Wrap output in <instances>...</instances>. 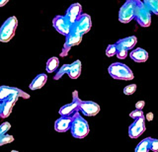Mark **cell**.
<instances>
[{"instance_id":"obj_1","label":"cell","mask_w":158,"mask_h":152,"mask_svg":"<svg viewBox=\"0 0 158 152\" xmlns=\"http://www.w3.org/2000/svg\"><path fill=\"white\" fill-rule=\"evenodd\" d=\"M109 74H110L114 79L118 80H132L133 79V73L131 69L127 65L123 64L120 62H114L108 68Z\"/></svg>"},{"instance_id":"obj_2","label":"cell","mask_w":158,"mask_h":152,"mask_svg":"<svg viewBox=\"0 0 158 152\" xmlns=\"http://www.w3.org/2000/svg\"><path fill=\"white\" fill-rule=\"evenodd\" d=\"M69 129L71 130L72 136H74L75 138H84L90 131L87 121L83 119L81 115L79 114V112L76 113Z\"/></svg>"},{"instance_id":"obj_3","label":"cell","mask_w":158,"mask_h":152,"mask_svg":"<svg viewBox=\"0 0 158 152\" xmlns=\"http://www.w3.org/2000/svg\"><path fill=\"white\" fill-rule=\"evenodd\" d=\"M18 27V20L15 16L8 18L0 27V42L8 43L14 37Z\"/></svg>"},{"instance_id":"obj_4","label":"cell","mask_w":158,"mask_h":152,"mask_svg":"<svg viewBox=\"0 0 158 152\" xmlns=\"http://www.w3.org/2000/svg\"><path fill=\"white\" fill-rule=\"evenodd\" d=\"M136 22L141 27H149L151 24V13L146 9L142 1L135 0V16Z\"/></svg>"},{"instance_id":"obj_5","label":"cell","mask_w":158,"mask_h":152,"mask_svg":"<svg viewBox=\"0 0 158 152\" xmlns=\"http://www.w3.org/2000/svg\"><path fill=\"white\" fill-rule=\"evenodd\" d=\"M65 37H66L65 38V43H64L62 51L60 52V56H62V57L66 56L68 55V52H69V51H70V48L72 47L77 46V45H79V43H81L83 35L77 33L76 31H74L73 29L71 28L70 32H69L68 35H66Z\"/></svg>"},{"instance_id":"obj_6","label":"cell","mask_w":158,"mask_h":152,"mask_svg":"<svg viewBox=\"0 0 158 152\" xmlns=\"http://www.w3.org/2000/svg\"><path fill=\"white\" fill-rule=\"evenodd\" d=\"M135 0H127L118 11V20L122 23H130L135 16Z\"/></svg>"},{"instance_id":"obj_7","label":"cell","mask_w":158,"mask_h":152,"mask_svg":"<svg viewBox=\"0 0 158 152\" xmlns=\"http://www.w3.org/2000/svg\"><path fill=\"white\" fill-rule=\"evenodd\" d=\"M92 27V22H91V17L88 14H81L80 16L77 18L75 23L71 26V28L77 33L84 35V34L88 33L90 31Z\"/></svg>"},{"instance_id":"obj_8","label":"cell","mask_w":158,"mask_h":152,"mask_svg":"<svg viewBox=\"0 0 158 152\" xmlns=\"http://www.w3.org/2000/svg\"><path fill=\"white\" fill-rule=\"evenodd\" d=\"M12 95H17L18 97H22L24 99H29L30 95L28 93L22 91L21 89L16 87H9V86H0V103L6 100L8 97Z\"/></svg>"},{"instance_id":"obj_9","label":"cell","mask_w":158,"mask_h":152,"mask_svg":"<svg viewBox=\"0 0 158 152\" xmlns=\"http://www.w3.org/2000/svg\"><path fill=\"white\" fill-rule=\"evenodd\" d=\"M80 103H81V100L79 99L77 91H74L73 92V101L70 103V104L64 105L63 107H61L60 110H59V115L62 117V116H71L73 114H75V113L79 112L78 108H79V105H80Z\"/></svg>"},{"instance_id":"obj_10","label":"cell","mask_w":158,"mask_h":152,"mask_svg":"<svg viewBox=\"0 0 158 152\" xmlns=\"http://www.w3.org/2000/svg\"><path fill=\"white\" fill-rule=\"evenodd\" d=\"M52 26L59 34L66 36V35H68V33L70 32L72 25L66 20L64 16L57 15V16H56L53 18Z\"/></svg>"},{"instance_id":"obj_11","label":"cell","mask_w":158,"mask_h":152,"mask_svg":"<svg viewBox=\"0 0 158 152\" xmlns=\"http://www.w3.org/2000/svg\"><path fill=\"white\" fill-rule=\"evenodd\" d=\"M78 111L87 117H94L100 112V106L92 101H81Z\"/></svg>"},{"instance_id":"obj_12","label":"cell","mask_w":158,"mask_h":152,"mask_svg":"<svg viewBox=\"0 0 158 152\" xmlns=\"http://www.w3.org/2000/svg\"><path fill=\"white\" fill-rule=\"evenodd\" d=\"M145 131V121L144 119H136L131 125L128 129V135L131 138H137L139 137L143 132Z\"/></svg>"},{"instance_id":"obj_13","label":"cell","mask_w":158,"mask_h":152,"mask_svg":"<svg viewBox=\"0 0 158 152\" xmlns=\"http://www.w3.org/2000/svg\"><path fill=\"white\" fill-rule=\"evenodd\" d=\"M18 96L17 95H12L8 97L6 100H4L1 104V111H0V117L2 119H6L7 117L10 116L12 112V109L14 105L16 104V102L18 101Z\"/></svg>"},{"instance_id":"obj_14","label":"cell","mask_w":158,"mask_h":152,"mask_svg":"<svg viewBox=\"0 0 158 152\" xmlns=\"http://www.w3.org/2000/svg\"><path fill=\"white\" fill-rule=\"evenodd\" d=\"M75 115H76V113L71 116H62L59 117L58 120H56V122H54V129H56V131H57V132L67 131L69 129H70V125L72 124Z\"/></svg>"},{"instance_id":"obj_15","label":"cell","mask_w":158,"mask_h":152,"mask_svg":"<svg viewBox=\"0 0 158 152\" xmlns=\"http://www.w3.org/2000/svg\"><path fill=\"white\" fill-rule=\"evenodd\" d=\"M81 11H82L81 4H79V3L71 4V5L69 6V8L67 9L64 17H65V19L71 24V25H73V24L75 23V21L77 20V18L82 14Z\"/></svg>"},{"instance_id":"obj_16","label":"cell","mask_w":158,"mask_h":152,"mask_svg":"<svg viewBox=\"0 0 158 152\" xmlns=\"http://www.w3.org/2000/svg\"><path fill=\"white\" fill-rule=\"evenodd\" d=\"M131 58L135 62H144L148 58V53L145 50H143L141 47H138L133 50L131 52Z\"/></svg>"},{"instance_id":"obj_17","label":"cell","mask_w":158,"mask_h":152,"mask_svg":"<svg viewBox=\"0 0 158 152\" xmlns=\"http://www.w3.org/2000/svg\"><path fill=\"white\" fill-rule=\"evenodd\" d=\"M137 43V39L135 36H131V37H127V38H125V39H121V40H118L116 45L120 46L122 47H123L125 50H131V48L135 47V46L136 45Z\"/></svg>"},{"instance_id":"obj_18","label":"cell","mask_w":158,"mask_h":152,"mask_svg":"<svg viewBox=\"0 0 158 152\" xmlns=\"http://www.w3.org/2000/svg\"><path fill=\"white\" fill-rule=\"evenodd\" d=\"M48 81V76L44 73L39 74L38 76L35 77V79L32 81V83L30 84V89L31 90H38L40 88H42Z\"/></svg>"},{"instance_id":"obj_19","label":"cell","mask_w":158,"mask_h":152,"mask_svg":"<svg viewBox=\"0 0 158 152\" xmlns=\"http://www.w3.org/2000/svg\"><path fill=\"white\" fill-rule=\"evenodd\" d=\"M67 74L71 79H77L81 74V61L75 60L72 64H70Z\"/></svg>"},{"instance_id":"obj_20","label":"cell","mask_w":158,"mask_h":152,"mask_svg":"<svg viewBox=\"0 0 158 152\" xmlns=\"http://www.w3.org/2000/svg\"><path fill=\"white\" fill-rule=\"evenodd\" d=\"M58 64H59V60H58L57 57H56V56L51 57L47 61V66H46L47 72L48 73H52V72H54V71L57 69Z\"/></svg>"},{"instance_id":"obj_21","label":"cell","mask_w":158,"mask_h":152,"mask_svg":"<svg viewBox=\"0 0 158 152\" xmlns=\"http://www.w3.org/2000/svg\"><path fill=\"white\" fill-rule=\"evenodd\" d=\"M144 4V6L150 13L152 12L153 14L157 15L158 14V1L157 0H145L142 2Z\"/></svg>"},{"instance_id":"obj_22","label":"cell","mask_w":158,"mask_h":152,"mask_svg":"<svg viewBox=\"0 0 158 152\" xmlns=\"http://www.w3.org/2000/svg\"><path fill=\"white\" fill-rule=\"evenodd\" d=\"M135 152H149V137H146V138L142 139L137 144Z\"/></svg>"},{"instance_id":"obj_23","label":"cell","mask_w":158,"mask_h":152,"mask_svg":"<svg viewBox=\"0 0 158 152\" xmlns=\"http://www.w3.org/2000/svg\"><path fill=\"white\" fill-rule=\"evenodd\" d=\"M69 67H70V64H64L60 67V69L57 71V73H56V75L53 76V79L54 80H58L60 79V78L65 74V73L68 72L69 70Z\"/></svg>"},{"instance_id":"obj_24","label":"cell","mask_w":158,"mask_h":152,"mask_svg":"<svg viewBox=\"0 0 158 152\" xmlns=\"http://www.w3.org/2000/svg\"><path fill=\"white\" fill-rule=\"evenodd\" d=\"M117 46V51H116V55L118 58H120V60H125L127 55V51L125 50L123 47H120V46Z\"/></svg>"},{"instance_id":"obj_25","label":"cell","mask_w":158,"mask_h":152,"mask_svg":"<svg viewBox=\"0 0 158 152\" xmlns=\"http://www.w3.org/2000/svg\"><path fill=\"white\" fill-rule=\"evenodd\" d=\"M13 141H14L13 135H9V134L0 135V146H2L4 144L11 143V142H13Z\"/></svg>"},{"instance_id":"obj_26","label":"cell","mask_w":158,"mask_h":152,"mask_svg":"<svg viewBox=\"0 0 158 152\" xmlns=\"http://www.w3.org/2000/svg\"><path fill=\"white\" fill-rule=\"evenodd\" d=\"M116 51H117L116 43H114V45H109L106 50V55L109 57H112L114 55H116Z\"/></svg>"},{"instance_id":"obj_27","label":"cell","mask_w":158,"mask_h":152,"mask_svg":"<svg viewBox=\"0 0 158 152\" xmlns=\"http://www.w3.org/2000/svg\"><path fill=\"white\" fill-rule=\"evenodd\" d=\"M136 90V85L135 84H130L125 87L123 89V94L125 95H132Z\"/></svg>"},{"instance_id":"obj_28","label":"cell","mask_w":158,"mask_h":152,"mask_svg":"<svg viewBox=\"0 0 158 152\" xmlns=\"http://www.w3.org/2000/svg\"><path fill=\"white\" fill-rule=\"evenodd\" d=\"M130 117H132V119H135V120L140 119V117L144 119V115H143L142 110H135V111H132L130 114Z\"/></svg>"},{"instance_id":"obj_29","label":"cell","mask_w":158,"mask_h":152,"mask_svg":"<svg viewBox=\"0 0 158 152\" xmlns=\"http://www.w3.org/2000/svg\"><path fill=\"white\" fill-rule=\"evenodd\" d=\"M156 152L158 150V140L155 138H151L149 137V151Z\"/></svg>"},{"instance_id":"obj_30","label":"cell","mask_w":158,"mask_h":152,"mask_svg":"<svg viewBox=\"0 0 158 152\" xmlns=\"http://www.w3.org/2000/svg\"><path fill=\"white\" fill-rule=\"evenodd\" d=\"M11 129V125L9 124V122L5 121L3 124L0 125V135H4L6 134V132Z\"/></svg>"},{"instance_id":"obj_31","label":"cell","mask_w":158,"mask_h":152,"mask_svg":"<svg viewBox=\"0 0 158 152\" xmlns=\"http://www.w3.org/2000/svg\"><path fill=\"white\" fill-rule=\"evenodd\" d=\"M144 105H145V102L144 101H138L136 104H135L136 110H142L143 107H144Z\"/></svg>"},{"instance_id":"obj_32","label":"cell","mask_w":158,"mask_h":152,"mask_svg":"<svg viewBox=\"0 0 158 152\" xmlns=\"http://www.w3.org/2000/svg\"><path fill=\"white\" fill-rule=\"evenodd\" d=\"M146 120L148 121H151L152 120H153V113H148V114L146 115Z\"/></svg>"},{"instance_id":"obj_33","label":"cell","mask_w":158,"mask_h":152,"mask_svg":"<svg viewBox=\"0 0 158 152\" xmlns=\"http://www.w3.org/2000/svg\"><path fill=\"white\" fill-rule=\"evenodd\" d=\"M7 3H8V0H0V7L6 5Z\"/></svg>"},{"instance_id":"obj_34","label":"cell","mask_w":158,"mask_h":152,"mask_svg":"<svg viewBox=\"0 0 158 152\" xmlns=\"http://www.w3.org/2000/svg\"><path fill=\"white\" fill-rule=\"evenodd\" d=\"M11 152H19V151H17V150H12Z\"/></svg>"},{"instance_id":"obj_35","label":"cell","mask_w":158,"mask_h":152,"mask_svg":"<svg viewBox=\"0 0 158 152\" xmlns=\"http://www.w3.org/2000/svg\"><path fill=\"white\" fill-rule=\"evenodd\" d=\"M0 111H1V104H0Z\"/></svg>"}]
</instances>
